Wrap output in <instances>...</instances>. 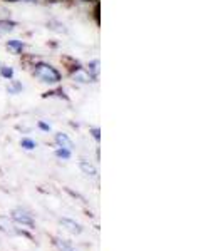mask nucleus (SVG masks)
<instances>
[{
  "mask_svg": "<svg viewBox=\"0 0 223 251\" xmlns=\"http://www.w3.org/2000/svg\"><path fill=\"white\" fill-rule=\"evenodd\" d=\"M32 74H34V77H37L40 82H44V84H59L60 79H62V75H60V72L57 69L46 62L35 64Z\"/></svg>",
  "mask_w": 223,
  "mask_h": 251,
  "instance_id": "nucleus-1",
  "label": "nucleus"
},
{
  "mask_svg": "<svg viewBox=\"0 0 223 251\" xmlns=\"http://www.w3.org/2000/svg\"><path fill=\"white\" fill-rule=\"evenodd\" d=\"M72 79L76 80V82H81V84H87L89 80H91V74L86 72L84 69H78V71L72 74Z\"/></svg>",
  "mask_w": 223,
  "mask_h": 251,
  "instance_id": "nucleus-2",
  "label": "nucleus"
},
{
  "mask_svg": "<svg viewBox=\"0 0 223 251\" xmlns=\"http://www.w3.org/2000/svg\"><path fill=\"white\" fill-rule=\"evenodd\" d=\"M14 220H17L19 223H22V225L32 226V218L26 211H22V209H15V211H14Z\"/></svg>",
  "mask_w": 223,
  "mask_h": 251,
  "instance_id": "nucleus-3",
  "label": "nucleus"
},
{
  "mask_svg": "<svg viewBox=\"0 0 223 251\" xmlns=\"http://www.w3.org/2000/svg\"><path fill=\"white\" fill-rule=\"evenodd\" d=\"M56 143L59 144V148H66V149H71L72 148V141L69 139L67 134H62V132L56 134Z\"/></svg>",
  "mask_w": 223,
  "mask_h": 251,
  "instance_id": "nucleus-4",
  "label": "nucleus"
},
{
  "mask_svg": "<svg viewBox=\"0 0 223 251\" xmlns=\"http://www.w3.org/2000/svg\"><path fill=\"white\" fill-rule=\"evenodd\" d=\"M60 223H62V225L66 226V228H67L71 233L79 234L81 231H83V228H81V225H78V223H76V221H72V220H67V218H64V220L60 221Z\"/></svg>",
  "mask_w": 223,
  "mask_h": 251,
  "instance_id": "nucleus-5",
  "label": "nucleus"
},
{
  "mask_svg": "<svg viewBox=\"0 0 223 251\" xmlns=\"http://www.w3.org/2000/svg\"><path fill=\"white\" fill-rule=\"evenodd\" d=\"M7 49H9L10 52H14V54H20V52L24 50V42L22 40H9L7 42Z\"/></svg>",
  "mask_w": 223,
  "mask_h": 251,
  "instance_id": "nucleus-6",
  "label": "nucleus"
},
{
  "mask_svg": "<svg viewBox=\"0 0 223 251\" xmlns=\"http://www.w3.org/2000/svg\"><path fill=\"white\" fill-rule=\"evenodd\" d=\"M0 228L7 233H14V225H12L9 221V218H5V216H0Z\"/></svg>",
  "mask_w": 223,
  "mask_h": 251,
  "instance_id": "nucleus-7",
  "label": "nucleus"
},
{
  "mask_svg": "<svg viewBox=\"0 0 223 251\" xmlns=\"http://www.w3.org/2000/svg\"><path fill=\"white\" fill-rule=\"evenodd\" d=\"M81 169L86 174H89V176H96V168L91 163H87V161H81Z\"/></svg>",
  "mask_w": 223,
  "mask_h": 251,
  "instance_id": "nucleus-8",
  "label": "nucleus"
},
{
  "mask_svg": "<svg viewBox=\"0 0 223 251\" xmlns=\"http://www.w3.org/2000/svg\"><path fill=\"white\" fill-rule=\"evenodd\" d=\"M59 157H62V159H69L71 157V149H66V148H59L57 152H56Z\"/></svg>",
  "mask_w": 223,
  "mask_h": 251,
  "instance_id": "nucleus-9",
  "label": "nucleus"
},
{
  "mask_svg": "<svg viewBox=\"0 0 223 251\" xmlns=\"http://www.w3.org/2000/svg\"><path fill=\"white\" fill-rule=\"evenodd\" d=\"M89 74H94V75H97L99 74V60H94V62H91V66H89Z\"/></svg>",
  "mask_w": 223,
  "mask_h": 251,
  "instance_id": "nucleus-10",
  "label": "nucleus"
},
{
  "mask_svg": "<svg viewBox=\"0 0 223 251\" xmlns=\"http://www.w3.org/2000/svg\"><path fill=\"white\" fill-rule=\"evenodd\" d=\"M57 248L59 251H74V248L71 245H67L66 241H57Z\"/></svg>",
  "mask_w": 223,
  "mask_h": 251,
  "instance_id": "nucleus-11",
  "label": "nucleus"
},
{
  "mask_svg": "<svg viewBox=\"0 0 223 251\" xmlns=\"http://www.w3.org/2000/svg\"><path fill=\"white\" fill-rule=\"evenodd\" d=\"M20 144H22V148H26V149H34L35 146H37L32 139H22L20 141Z\"/></svg>",
  "mask_w": 223,
  "mask_h": 251,
  "instance_id": "nucleus-12",
  "label": "nucleus"
},
{
  "mask_svg": "<svg viewBox=\"0 0 223 251\" xmlns=\"http://www.w3.org/2000/svg\"><path fill=\"white\" fill-rule=\"evenodd\" d=\"M0 72H2V75L5 79H10L12 75H14V69H10V67H2L0 69Z\"/></svg>",
  "mask_w": 223,
  "mask_h": 251,
  "instance_id": "nucleus-13",
  "label": "nucleus"
},
{
  "mask_svg": "<svg viewBox=\"0 0 223 251\" xmlns=\"http://www.w3.org/2000/svg\"><path fill=\"white\" fill-rule=\"evenodd\" d=\"M40 127H42V129H44V131H49V129H51V126H47V124L40 123Z\"/></svg>",
  "mask_w": 223,
  "mask_h": 251,
  "instance_id": "nucleus-14",
  "label": "nucleus"
}]
</instances>
